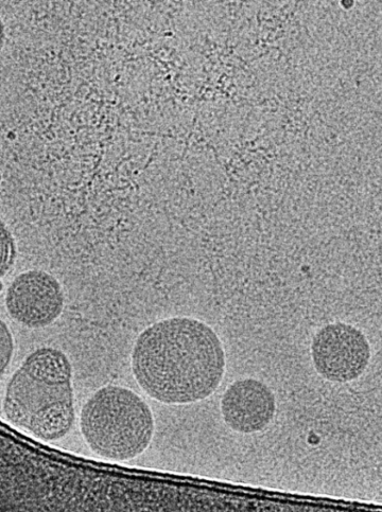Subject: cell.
Returning a JSON list of instances; mask_svg holds the SVG:
<instances>
[{
	"mask_svg": "<svg viewBox=\"0 0 382 512\" xmlns=\"http://www.w3.org/2000/svg\"><path fill=\"white\" fill-rule=\"evenodd\" d=\"M135 381L151 399L185 405L210 398L227 369L215 330L193 317L175 316L145 328L131 352Z\"/></svg>",
	"mask_w": 382,
	"mask_h": 512,
	"instance_id": "obj_1",
	"label": "cell"
},
{
	"mask_svg": "<svg viewBox=\"0 0 382 512\" xmlns=\"http://www.w3.org/2000/svg\"><path fill=\"white\" fill-rule=\"evenodd\" d=\"M74 369L65 353L38 348L8 381L3 413L10 425L45 443L65 438L75 425Z\"/></svg>",
	"mask_w": 382,
	"mask_h": 512,
	"instance_id": "obj_2",
	"label": "cell"
},
{
	"mask_svg": "<svg viewBox=\"0 0 382 512\" xmlns=\"http://www.w3.org/2000/svg\"><path fill=\"white\" fill-rule=\"evenodd\" d=\"M81 435L92 452L113 462H129L150 447L155 420L150 405L130 388L108 384L82 406Z\"/></svg>",
	"mask_w": 382,
	"mask_h": 512,
	"instance_id": "obj_3",
	"label": "cell"
},
{
	"mask_svg": "<svg viewBox=\"0 0 382 512\" xmlns=\"http://www.w3.org/2000/svg\"><path fill=\"white\" fill-rule=\"evenodd\" d=\"M311 357L320 376L335 383H349L366 373L371 346L360 329L345 323L321 328L311 344Z\"/></svg>",
	"mask_w": 382,
	"mask_h": 512,
	"instance_id": "obj_4",
	"label": "cell"
},
{
	"mask_svg": "<svg viewBox=\"0 0 382 512\" xmlns=\"http://www.w3.org/2000/svg\"><path fill=\"white\" fill-rule=\"evenodd\" d=\"M5 305L15 323L28 329H43L60 319L65 308V293L54 275L43 270H28L10 282Z\"/></svg>",
	"mask_w": 382,
	"mask_h": 512,
	"instance_id": "obj_5",
	"label": "cell"
},
{
	"mask_svg": "<svg viewBox=\"0 0 382 512\" xmlns=\"http://www.w3.org/2000/svg\"><path fill=\"white\" fill-rule=\"evenodd\" d=\"M220 410L231 430L254 434L269 427L276 413V400L267 384L251 378L241 379L224 392Z\"/></svg>",
	"mask_w": 382,
	"mask_h": 512,
	"instance_id": "obj_6",
	"label": "cell"
},
{
	"mask_svg": "<svg viewBox=\"0 0 382 512\" xmlns=\"http://www.w3.org/2000/svg\"><path fill=\"white\" fill-rule=\"evenodd\" d=\"M2 247V277L4 278L13 269L17 256V245L15 238L5 221L2 223Z\"/></svg>",
	"mask_w": 382,
	"mask_h": 512,
	"instance_id": "obj_7",
	"label": "cell"
},
{
	"mask_svg": "<svg viewBox=\"0 0 382 512\" xmlns=\"http://www.w3.org/2000/svg\"><path fill=\"white\" fill-rule=\"evenodd\" d=\"M0 341H2V376H5L14 356L13 334L5 321L0 322Z\"/></svg>",
	"mask_w": 382,
	"mask_h": 512,
	"instance_id": "obj_8",
	"label": "cell"
}]
</instances>
